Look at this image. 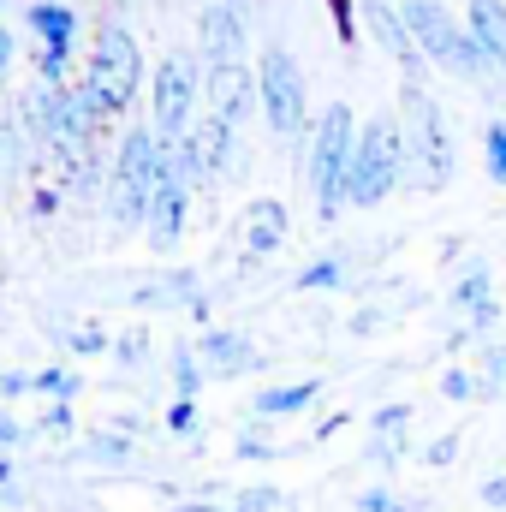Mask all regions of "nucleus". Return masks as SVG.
Returning <instances> with one entry per match:
<instances>
[{"label":"nucleus","instance_id":"4","mask_svg":"<svg viewBox=\"0 0 506 512\" xmlns=\"http://www.w3.org/2000/svg\"><path fill=\"white\" fill-rule=\"evenodd\" d=\"M358 131H364V120H358V108H346V102L322 108L316 126H310V161H304V179H310V191H316V215H322V221H334L340 209H352V203H346V179H352Z\"/></svg>","mask_w":506,"mask_h":512},{"label":"nucleus","instance_id":"28","mask_svg":"<svg viewBox=\"0 0 506 512\" xmlns=\"http://www.w3.org/2000/svg\"><path fill=\"white\" fill-rule=\"evenodd\" d=\"M233 453H239V459H251V465H262V459H280L286 447H280L274 435H262V429H239V441H233Z\"/></svg>","mask_w":506,"mask_h":512},{"label":"nucleus","instance_id":"41","mask_svg":"<svg viewBox=\"0 0 506 512\" xmlns=\"http://www.w3.org/2000/svg\"><path fill=\"white\" fill-rule=\"evenodd\" d=\"M54 203H60V191H54V185H36V197H30V209H36V215H54Z\"/></svg>","mask_w":506,"mask_h":512},{"label":"nucleus","instance_id":"14","mask_svg":"<svg viewBox=\"0 0 506 512\" xmlns=\"http://www.w3.org/2000/svg\"><path fill=\"white\" fill-rule=\"evenodd\" d=\"M197 358H203L209 382H233V376H251L256 364H262V352H256L245 334H233V328H203V334H197Z\"/></svg>","mask_w":506,"mask_h":512},{"label":"nucleus","instance_id":"12","mask_svg":"<svg viewBox=\"0 0 506 512\" xmlns=\"http://www.w3.org/2000/svg\"><path fill=\"white\" fill-rule=\"evenodd\" d=\"M358 18H364V30H370V42H376L381 54H393V66L405 72V78H423V54H417V42H411V24H405V12H399V0H364L358 6Z\"/></svg>","mask_w":506,"mask_h":512},{"label":"nucleus","instance_id":"11","mask_svg":"<svg viewBox=\"0 0 506 512\" xmlns=\"http://www.w3.org/2000/svg\"><path fill=\"white\" fill-rule=\"evenodd\" d=\"M233 149H239V131L227 126V120H215V114H203L191 126V137L179 143V161L191 173V191H215L233 173Z\"/></svg>","mask_w":506,"mask_h":512},{"label":"nucleus","instance_id":"27","mask_svg":"<svg viewBox=\"0 0 506 512\" xmlns=\"http://www.w3.org/2000/svg\"><path fill=\"white\" fill-rule=\"evenodd\" d=\"M483 173L495 185H506V120H495V126L483 131Z\"/></svg>","mask_w":506,"mask_h":512},{"label":"nucleus","instance_id":"16","mask_svg":"<svg viewBox=\"0 0 506 512\" xmlns=\"http://www.w3.org/2000/svg\"><path fill=\"white\" fill-rule=\"evenodd\" d=\"M131 304H149V310H191L203 304V280L191 268H167V274H149L131 286Z\"/></svg>","mask_w":506,"mask_h":512},{"label":"nucleus","instance_id":"18","mask_svg":"<svg viewBox=\"0 0 506 512\" xmlns=\"http://www.w3.org/2000/svg\"><path fill=\"white\" fill-rule=\"evenodd\" d=\"M72 459H78V465H108V471H126L131 459H137V429H102V435H90L84 447H72Z\"/></svg>","mask_w":506,"mask_h":512},{"label":"nucleus","instance_id":"8","mask_svg":"<svg viewBox=\"0 0 506 512\" xmlns=\"http://www.w3.org/2000/svg\"><path fill=\"white\" fill-rule=\"evenodd\" d=\"M197 102H203V66L191 54H161L149 72V126L167 149H179L191 137V126L203 120Z\"/></svg>","mask_w":506,"mask_h":512},{"label":"nucleus","instance_id":"39","mask_svg":"<svg viewBox=\"0 0 506 512\" xmlns=\"http://www.w3.org/2000/svg\"><path fill=\"white\" fill-rule=\"evenodd\" d=\"M477 495H483V507H489V512H506V477H483V489H477Z\"/></svg>","mask_w":506,"mask_h":512},{"label":"nucleus","instance_id":"23","mask_svg":"<svg viewBox=\"0 0 506 512\" xmlns=\"http://www.w3.org/2000/svg\"><path fill=\"white\" fill-rule=\"evenodd\" d=\"M477 376H483V399H501L506 393V346H495V340L477 346Z\"/></svg>","mask_w":506,"mask_h":512},{"label":"nucleus","instance_id":"5","mask_svg":"<svg viewBox=\"0 0 506 512\" xmlns=\"http://www.w3.org/2000/svg\"><path fill=\"white\" fill-rule=\"evenodd\" d=\"M411 185V155H405V126L399 114L381 108L376 120L358 131V155H352V179H346V203L352 209H376L393 191Z\"/></svg>","mask_w":506,"mask_h":512},{"label":"nucleus","instance_id":"3","mask_svg":"<svg viewBox=\"0 0 506 512\" xmlns=\"http://www.w3.org/2000/svg\"><path fill=\"white\" fill-rule=\"evenodd\" d=\"M161 161H167V143L155 137V126H149V120L120 131L114 161H108V221H114V233H143L149 203H155Z\"/></svg>","mask_w":506,"mask_h":512},{"label":"nucleus","instance_id":"19","mask_svg":"<svg viewBox=\"0 0 506 512\" xmlns=\"http://www.w3.org/2000/svg\"><path fill=\"white\" fill-rule=\"evenodd\" d=\"M465 30L489 48V60L506 72V0H471L465 6Z\"/></svg>","mask_w":506,"mask_h":512},{"label":"nucleus","instance_id":"26","mask_svg":"<svg viewBox=\"0 0 506 512\" xmlns=\"http://www.w3.org/2000/svg\"><path fill=\"white\" fill-rule=\"evenodd\" d=\"M108 358H114L120 370H143V364H149V328H126Z\"/></svg>","mask_w":506,"mask_h":512},{"label":"nucleus","instance_id":"1","mask_svg":"<svg viewBox=\"0 0 506 512\" xmlns=\"http://www.w3.org/2000/svg\"><path fill=\"white\" fill-rule=\"evenodd\" d=\"M143 48H137V36H131L126 18H96V36H90V66H84V78H78V90L90 96V108L114 126V120H126L131 102L143 96Z\"/></svg>","mask_w":506,"mask_h":512},{"label":"nucleus","instance_id":"30","mask_svg":"<svg viewBox=\"0 0 506 512\" xmlns=\"http://www.w3.org/2000/svg\"><path fill=\"white\" fill-rule=\"evenodd\" d=\"M233 512H280V489L274 483H251L233 495Z\"/></svg>","mask_w":506,"mask_h":512},{"label":"nucleus","instance_id":"20","mask_svg":"<svg viewBox=\"0 0 506 512\" xmlns=\"http://www.w3.org/2000/svg\"><path fill=\"white\" fill-rule=\"evenodd\" d=\"M346 274H352V262L340 251H322L316 262H304L298 274H292V286L298 292H334V286H346Z\"/></svg>","mask_w":506,"mask_h":512},{"label":"nucleus","instance_id":"2","mask_svg":"<svg viewBox=\"0 0 506 512\" xmlns=\"http://www.w3.org/2000/svg\"><path fill=\"white\" fill-rule=\"evenodd\" d=\"M399 12H405L411 42H417V54L429 66H441V72H453L465 84H501L506 78L501 66L489 60V48L465 30V18H453L441 0H399Z\"/></svg>","mask_w":506,"mask_h":512},{"label":"nucleus","instance_id":"9","mask_svg":"<svg viewBox=\"0 0 506 512\" xmlns=\"http://www.w3.org/2000/svg\"><path fill=\"white\" fill-rule=\"evenodd\" d=\"M78 6L66 0H30L24 6V30L36 42V84L42 90H66L72 84V48H78Z\"/></svg>","mask_w":506,"mask_h":512},{"label":"nucleus","instance_id":"44","mask_svg":"<svg viewBox=\"0 0 506 512\" xmlns=\"http://www.w3.org/2000/svg\"><path fill=\"white\" fill-rule=\"evenodd\" d=\"M0 167H6V126H0Z\"/></svg>","mask_w":506,"mask_h":512},{"label":"nucleus","instance_id":"15","mask_svg":"<svg viewBox=\"0 0 506 512\" xmlns=\"http://www.w3.org/2000/svg\"><path fill=\"white\" fill-rule=\"evenodd\" d=\"M286 233H292V209H286L280 197L245 203V256H251V262H268V256L286 245Z\"/></svg>","mask_w":506,"mask_h":512},{"label":"nucleus","instance_id":"7","mask_svg":"<svg viewBox=\"0 0 506 512\" xmlns=\"http://www.w3.org/2000/svg\"><path fill=\"white\" fill-rule=\"evenodd\" d=\"M256 114H262V126L274 131L280 143H298L316 126V114H310V78H304L298 54L280 48V42H268L256 54Z\"/></svg>","mask_w":506,"mask_h":512},{"label":"nucleus","instance_id":"25","mask_svg":"<svg viewBox=\"0 0 506 512\" xmlns=\"http://www.w3.org/2000/svg\"><path fill=\"white\" fill-rule=\"evenodd\" d=\"M66 352H72V358H102V352H114V334H108L102 322H78V328L66 334Z\"/></svg>","mask_w":506,"mask_h":512},{"label":"nucleus","instance_id":"33","mask_svg":"<svg viewBox=\"0 0 506 512\" xmlns=\"http://www.w3.org/2000/svg\"><path fill=\"white\" fill-rule=\"evenodd\" d=\"M417 459H423L429 471H447V465L459 459V435H435V441H429V447H423Z\"/></svg>","mask_w":506,"mask_h":512},{"label":"nucleus","instance_id":"40","mask_svg":"<svg viewBox=\"0 0 506 512\" xmlns=\"http://www.w3.org/2000/svg\"><path fill=\"white\" fill-rule=\"evenodd\" d=\"M12 60H18V36H12V24L0 18V78L12 72Z\"/></svg>","mask_w":506,"mask_h":512},{"label":"nucleus","instance_id":"37","mask_svg":"<svg viewBox=\"0 0 506 512\" xmlns=\"http://www.w3.org/2000/svg\"><path fill=\"white\" fill-rule=\"evenodd\" d=\"M30 393V370H0V399H24Z\"/></svg>","mask_w":506,"mask_h":512},{"label":"nucleus","instance_id":"31","mask_svg":"<svg viewBox=\"0 0 506 512\" xmlns=\"http://www.w3.org/2000/svg\"><path fill=\"white\" fill-rule=\"evenodd\" d=\"M405 423H411V405H405V399L381 405L376 417H370V429H376V435H405Z\"/></svg>","mask_w":506,"mask_h":512},{"label":"nucleus","instance_id":"10","mask_svg":"<svg viewBox=\"0 0 506 512\" xmlns=\"http://www.w3.org/2000/svg\"><path fill=\"white\" fill-rule=\"evenodd\" d=\"M185 221H191V173H185L179 149H167L161 179H155V203H149V221H143L149 251H155V256H173V245L185 239Z\"/></svg>","mask_w":506,"mask_h":512},{"label":"nucleus","instance_id":"32","mask_svg":"<svg viewBox=\"0 0 506 512\" xmlns=\"http://www.w3.org/2000/svg\"><path fill=\"white\" fill-rule=\"evenodd\" d=\"M405 447H411V441H405V435H376V441H370V453H364V459H370V465H387V471H393V465H399V459H405Z\"/></svg>","mask_w":506,"mask_h":512},{"label":"nucleus","instance_id":"13","mask_svg":"<svg viewBox=\"0 0 506 512\" xmlns=\"http://www.w3.org/2000/svg\"><path fill=\"white\" fill-rule=\"evenodd\" d=\"M447 304L489 340V328L501 322V304H495V274H489V262L483 256H471V262H459V274H453V286H447Z\"/></svg>","mask_w":506,"mask_h":512},{"label":"nucleus","instance_id":"6","mask_svg":"<svg viewBox=\"0 0 506 512\" xmlns=\"http://www.w3.org/2000/svg\"><path fill=\"white\" fill-rule=\"evenodd\" d=\"M399 126H405V155H411V185L417 191H441L453 179V131H447V114L441 102L423 90V78H405L399 84Z\"/></svg>","mask_w":506,"mask_h":512},{"label":"nucleus","instance_id":"22","mask_svg":"<svg viewBox=\"0 0 506 512\" xmlns=\"http://www.w3.org/2000/svg\"><path fill=\"white\" fill-rule=\"evenodd\" d=\"M173 399H197L203 382H209V370H203V358H197V346H173Z\"/></svg>","mask_w":506,"mask_h":512},{"label":"nucleus","instance_id":"21","mask_svg":"<svg viewBox=\"0 0 506 512\" xmlns=\"http://www.w3.org/2000/svg\"><path fill=\"white\" fill-rule=\"evenodd\" d=\"M84 393V376L72 370V364H48V370H30V399H60V405H72Z\"/></svg>","mask_w":506,"mask_h":512},{"label":"nucleus","instance_id":"35","mask_svg":"<svg viewBox=\"0 0 506 512\" xmlns=\"http://www.w3.org/2000/svg\"><path fill=\"white\" fill-rule=\"evenodd\" d=\"M30 429H36V435H66V429H72V405H60V399H54V405H48Z\"/></svg>","mask_w":506,"mask_h":512},{"label":"nucleus","instance_id":"29","mask_svg":"<svg viewBox=\"0 0 506 512\" xmlns=\"http://www.w3.org/2000/svg\"><path fill=\"white\" fill-rule=\"evenodd\" d=\"M358 512H423V507H417V501H405L399 489L376 483V489H364V495H358Z\"/></svg>","mask_w":506,"mask_h":512},{"label":"nucleus","instance_id":"36","mask_svg":"<svg viewBox=\"0 0 506 512\" xmlns=\"http://www.w3.org/2000/svg\"><path fill=\"white\" fill-rule=\"evenodd\" d=\"M381 322H387V310H381V304H370V310H352V322H346V328H352V334H376Z\"/></svg>","mask_w":506,"mask_h":512},{"label":"nucleus","instance_id":"34","mask_svg":"<svg viewBox=\"0 0 506 512\" xmlns=\"http://www.w3.org/2000/svg\"><path fill=\"white\" fill-rule=\"evenodd\" d=\"M167 429L173 435H197V399H173L167 405Z\"/></svg>","mask_w":506,"mask_h":512},{"label":"nucleus","instance_id":"24","mask_svg":"<svg viewBox=\"0 0 506 512\" xmlns=\"http://www.w3.org/2000/svg\"><path fill=\"white\" fill-rule=\"evenodd\" d=\"M441 399H453V405L483 399V376H477V364H453V370H441Z\"/></svg>","mask_w":506,"mask_h":512},{"label":"nucleus","instance_id":"42","mask_svg":"<svg viewBox=\"0 0 506 512\" xmlns=\"http://www.w3.org/2000/svg\"><path fill=\"white\" fill-rule=\"evenodd\" d=\"M0 489H18V465H12V453H0Z\"/></svg>","mask_w":506,"mask_h":512},{"label":"nucleus","instance_id":"38","mask_svg":"<svg viewBox=\"0 0 506 512\" xmlns=\"http://www.w3.org/2000/svg\"><path fill=\"white\" fill-rule=\"evenodd\" d=\"M12 447H24V423L12 411H0V453H12Z\"/></svg>","mask_w":506,"mask_h":512},{"label":"nucleus","instance_id":"43","mask_svg":"<svg viewBox=\"0 0 506 512\" xmlns=\"http://www.w3.org/2000/svg\"><path fill=\"white\" fill-rule=\"evenodd\" d=\"M179 512H233V501H191V507H179Z\"/></svg>","mask_w":506,"mask_h":512},{"label":"nucleus","instance_id":"17","mask_svg":"<svg viewBox=\"0 0 506 512\" xmlns=\"http://www.w3.org/2000/svg\"><path fill=\"white\" fill-rule=\"evenodd\" d=\"M322 399V376H304V382H274L262 387L251 399V417L256 423H280V417H298V411H310Z\"/></svg>","mask_w":506,"mask_h":512}]
</instances>
